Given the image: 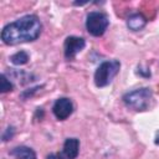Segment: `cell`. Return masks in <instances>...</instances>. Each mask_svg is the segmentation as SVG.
I'll use <instances>...</instances> for the list:
<instances>
[{
    "instance_id": "obj_1",
    "label": "cell",
    "mask_w": 159,
    "mask_h": 159,
    "mask_svg": "<svg viewBox=\"0 0 159 159\" xmlns=\"http://www.w3.org/2000/svg\"><path fill=\"white\" fill-rule=\"evenodd\" d=\"M41 29V21L36 15H25L2 29L1 40L6 45L35 41L40 36Z\"/></svg>"
},
{
    "instance_id": "obj_2",
    "label": "cell",
    "mask_w": 159,
    "mask_h": 159,
    "mask_svg": "<svg viewBox=\"0 0 159 159\" xmlns=\"http://www.w3.org/2000/svg\"><path fill=\"white\" fill-rule=\"evenodd\" d=\"M124 103L134 111H147L153 103V92L150 88H138L123 96Z\"/></svg>"
},
{
    "instance_id": "obj_3",
    "label": "cell",
    "mask_w": 159,
    "mask_h": 159,
    "mask_svg": "<svg viewBox=\"0 0 159 159\" xmlns=\"http://www.w3.org/2000/svg\"><path fill=\"white\" fill-rule=\"evenodd\" d=\"M120 63L117 60H111V61H104L102 62L96 72H94V83L97 87H106L108 86L112 80L116 77V75L119 72Z\"/></svg>"
},
{
    "instance_id": "obj_4",
    "label": "cell",
    "mask_w": 159,
    "mask_h": 159,
    "mask_svg": "<svg viewBox=\"0 0 159 159\" xmlns=\"http://www.w3.org/2000/svg\"><path fill=\"white\" fill-rule=\"evenodd\" d=\"M109 25V20L108 17L99 11H92L87 15V20H86V27L87 31L92 35V36H102L107 27Z\"/></svg>"
},
{
    "instance_id": "obj_5",
    "label": "cell",
    "mask_w": 159,
    "mask_h": 159,
    "mask_svg": "<svg viewBox=\"0 0 159 159\" xmlns=\"http://www.w3.org/2000/svg\"><path fill=\"white\" fill-rule=\"evenodd\" d=\"M84 45H86L84 39L77 37V36H68L63 43V51H65L66 60H68V61L73 60L76 57V55L84 48Z\"/></svg>"
},
{
    "instance_id": "obj_6",
    "label": "cell",
    "mask_w": 159,
    "mask_h": 159,
    "mask_svg": "<svg viewBox=\"0 0 159 159\" xmlns=\"http://www.w3.org/2000/svg\"><path fill=\"white\" fill-rule=\"evenodd\" d=\"M52 112L55 114V117L58 119V120H65L67 119L72 112H73V104L71 102L70 98H66V97H62V98H58L53 107H52Z\"/></svg>"
},
{
    "instance_id": "obj_7",
    "label": "cell",
    "mask_w": 159,
    "mask_h": 159,
    "mask_svg": "<svg viewBox=\"0 0 159 159\" xmlns=\"http://www.w3.org/2000/svg\"><path fill=\"white\" fill-rule=\"evenodd\" d=\"M80 152V140L77 138H67L63 143L61 153H58L60 159H76Z\"/></svg>"
},
{
    "instance_id": "obj_8",
    "label": "cell",
    "mask_w": 159,
    "mask_h": 159,
    "mask_svg": "<svg viewBox=\"0 0 159 159\" xmlns=\"http://www.w3.org/2000/svg\"><path fill=\"white\" fill-rule=\"evenodd\" d=\"M10 154L12 157H15L16 159H36V153L25 145H20V147H15Z\"/></svg>"
},
{
    "instance_id": "obj_9",
    "label": "cell",
    "mask_w": 159,
    "mask_h": 159,
    "mask_svg": "<svg viewBox=\"0 0 159 159\" xmlns=\"http://www.w3.org/2000/svg\"><path fill=\"white\" fill-rule=\"evenodd\" d=\"M145 24H147V20H145V17L142 14H133L127 20V26L132 31H139V30H142L145 26Z\"/></svg>"
},
{
    "instance_id": "obj_10",
    "label": "cell",
    "mask_w": 159,
    "mask_h": 159,
    "mask_svg": "<svg viewBox=\"0 0 159 159\" xmlns=\"http://www.w3.org/2000/svg\"><path fill=\"white\" fill-rule=\"evenodd\" d=\"M29 55H27V52H25V51H19V52H16L15 55H12L11 57H10V61L14 63V65H25V63H27L29 62Z\"/></svg>"
},
{
    "instance_id": "obj_11",
    "label": "cell",
    "mask_w": 159,
    "mask_h": 159,
    "mask_svg": "<svg viewBox=\"0 0 159 159\" xmlns=\"http://www.w3.org/2000/svg\"><path fill=\"white\" fill-rule=\"evenodd\" d=\"M12 88H14L12 83L7 80L6 75L2 73L0 76V92L1 93H5V92H9V91H12Z\"/></svg>"
},
{
    "instance_id": "obj_12",
    "label": "cell",
    "mask_w": 159,
    "mask_h": 159,
    "mask_svg": "<svg viewBox=\"0 0 159 159\" xmlns=\"http://www.w3.org/2000/svg\"><path fill=\"white\" fill-rule=\"evenodd\" d=\"M14 134H15V129H14V127H7L6 129H5V132L2 133V140L4 142H7L9 139H11L12 137H14Z\"/></svg>"
},
{
    "instance_id": "obj_13",
    "label": "cell",
    "mask_w": 159,
    "mask_h": 159,
    "mask_svg": "<svg viewBox=\"0 0 159 159\" xmlns=\"http://www.w3.org/2000/svg\"><path fill=\"white\" fill-rule=\"evenodd\" d=\"M37 88H39V87H35V88H31L30 91H25V92H22V93H21V98H24V99H26V98H27L29 96L31 97V96H32V93L37 91Z\"/></svg>"
},
{
    "instance_id": "obj_14",
    "label": "cell",
    "mask_w": 159,
    "mask_h": 159,
    "mask_svg": "<svg viewBox=\"0 0 159 159\" xmlns=\"http://www.w3.org/2000/svg\"><path fill=\"white\" fill-rule=\"evenodd\" d=\"M47 159H60V157H58V154H50V155H47Z\"/></svg>"
},
{
    "instance_id": "obj_15",
    "label": "cell",
    "mask_w": 159,
    "mask_h": 159,
    "mask_svg": "<svg viewBox=\"0 0 159 159\" xmlns=\"http://www.w3.org/2000/svg\"><path fill=\"white\" fill-rule=\"evenodd\" d=\"M155 144H159V132H158V134L155 137Z\"/></svg>"
}]
</instances>
